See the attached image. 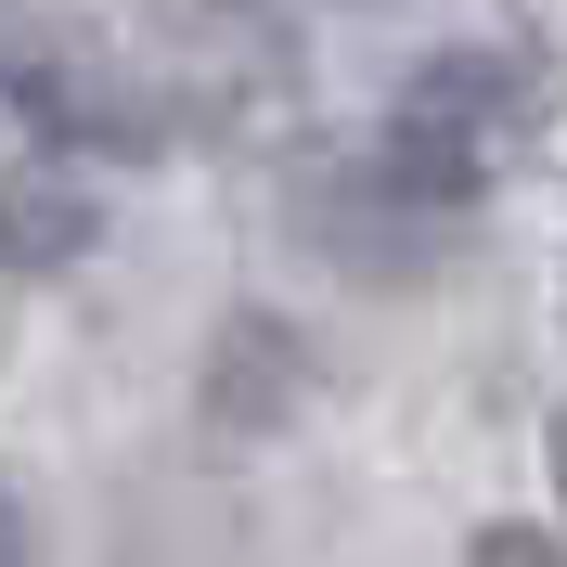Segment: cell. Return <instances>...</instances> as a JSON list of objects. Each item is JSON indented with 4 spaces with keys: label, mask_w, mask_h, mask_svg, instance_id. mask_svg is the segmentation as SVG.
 <instances>
[{
    "label": "cell",
    "mask_w": 567,
    "mask_h": 567,
    "mask_svg": "<svg viewBox=\"0 0 567 567\" xmlns=\"http://www.w3.org/2000/svg\"><path fill=\"white\" fill-rule=\"evenodd\" d=\"M503 116H516V78L491 65V52H439V65L413 78L388 104V142H374V168L400 181V194H425V207H477L503 168Z\"/></svg>",
    "instance_id": "obj_1"
},
{
    "label": "cell",
    "mask_w": 567,
    "mask_h": 567,
    "mask_svg": "<svg viewBox=\"0 0 567 567\" xmlns=\"http://www.w3.org/2000/svg\"><path fill=\"white\" fill-rule=\"evenodd\" d=\"M91 246H104V194H91L65 155L0 168V271H78Z\"/></svg>",
    "instance_id": "obj_2"
},
{
    "label": "cell",
    "mask_w": 567,
    "mask_h": 567,
    "mask_svg": "<svg viewBox=\"0 0 567 567\" xmlns=\"http://www.w3.org/2000/svg\"><path fill=\"white\" fill-rule=\"evenodd\" d=\"M284 400H297V349H284V322L246 310L233 336H219V400H207V413L219 425H271Z\"/></svg>",
    "instance_id": "obj_3"
},
{
    "label": "cell",
    "mask_w": 567,
    "mask_h": 567,
    "mask_svg": "<svg viewBox=\"0 0 567 567\" xmlns=\"http://www.w3.org/2000/svg\"><path fill=\"white\" fill-rule=\"evenodd\" d=\"M477 567H555V555H542V529H477Z\"/></svg>",
    "instance_id": "obj_4"
},
{
    "label": "cell",
    "mask_w": 567,
    "mask_h": 567,
    "mask_svg": "<svg viewBox=\"0 0 567 567\" xmlns=\"http://www.w3.org/2000/svg\"><path fill=\"white\" fill-rule=\"evenodd\" d=\"M0 567H27V516H13V503H0Z\"/></svg>",
    "instance_id": "obj_5"
}]
</instances>
